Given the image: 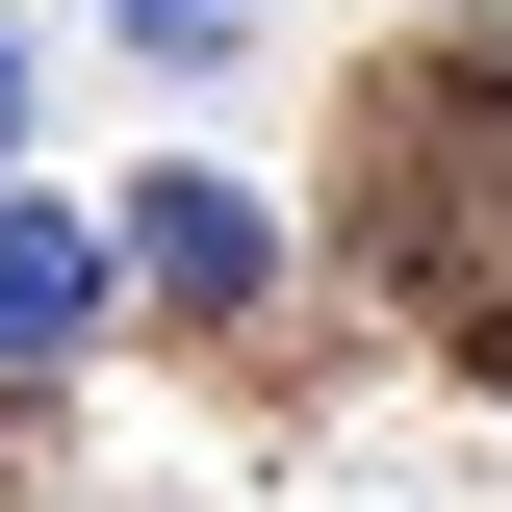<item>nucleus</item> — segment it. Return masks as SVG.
<instances>
[{"instance_id":"nucleus-1","label":"nucleus","mask_w":512,"mask_h":512,"mask_svg":"<svg viewBox=\"0 0 512 512\" xmlns=\"http://www.w3.org/2000/svg\"><path fill=\"white\" fill-rule=\"evenodd\" d=\"M128 282V231H77V205H0V359H77Z\"/></svg>"},{"instance_id":"nucleus-2","label":"nucleus","mask_w":512,"mask_h":512,"mask_svg":"<svg viewBox=\"0 0 512 512\" xmlns=\"http://www.w3.org/2000/svg\"><path fill=\"white\" fill-rule=\"evenodd\" d=\"M128 282H180V308H256V282H282V231H256L231 180H154V205H128Z\"/></svg>"},{"instance_id":"nucleus-3","label":"nucleus","mask_w":512,"mask_h":512,"mask_svg":"<svg viewBox=\"0 0 512 512\" xmlns=\"http://www.w3.org/2000/svg\"><path fill=\"white\" fill-rule=\"evenodd\" d=\"M0 128H26V52H0Z\"/></svg>"}]
</instances>
